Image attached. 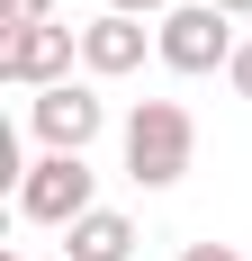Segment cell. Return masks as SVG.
<instances>
[{"mask_svg": "<svg viewBox=\"0 0 252 261\" xmlns=\"http://www.w3.org/2000/svg\"><path fill=\"white\" fill-rule=\"evenodd\" d=\"M189 153H198V117L180 99H135V117H126V180L135 189H171L189 171Z\"/></svg>", "mask_w": 252, "mask_h": 261, "instance_id": "cell-1", "label": "cell"}, {"mask_svg": "<svg viewBox=\"0 0 252 261\" xmlns=\"http://www.w3.org/2000/svg\"><path fill=\"white\" fill-rule=\"evenodd\" d=\"M99 207V171L81 153H45L18 171V216L27 225H81V216Z\"/></svg>", "mask_w": 252, "mask_h": 261, "instance_id": "cell-2", "label": "cell"}, {"mask_svg": "<svg viewBox=\"0 0 252 261\" xmlns=\"http://www.w3.org/2000/svg\"><path fill=\"white\" fill-rule=\"evenodd\" d=\"M234 45H243V36H234V18L216 0H189V9H171V18L153 27V54H162L171 72H225Z\"/></svg>", "mask_w": 252, "mask_h": 261, "instance_id": "cell-3", "label": "cell"}, {"mask_svg": "<svg viewBox=\"0 0 252 261\" xmlns=\"http://www.w3.org/2000/svg\"><path fill=\"white\" fill-rule=\"evenodd\" d=\"M27 126H36V144L45 153H90L108 126V99L90 90V81H54V90H36L27 99Z\"/></svg>", "mask_w": 252, "mask_h": 261, "instance_id": "cell-4", "label": "cell"}, {"mask_svg": "<svg viewBox=\"0 0 252 261\" xmlns=\"http://www.w3.org/2000/svg\"><path fill=\"white\" fill-rule=\"evenodd\" d=\"M72 54H81V27H9L0 36V81L9 90H54V81H72Z\"/></svg>", "mask_w": 252, "mask_h": 261, "instance_id": "cell-5", "label": "cell"}, {"mask_svg": "<svg viewBox=\"0 0 252 261\" xmlns=\"http://www.w3.org/2000/svg\"><path fill=\"white\" fill-rule=\"evenodd\" d=\"M144 63V18H126V9H99V18L81 27V72L90 81H117Z\"/></svg>", "mask_w": 252, "mask_h": 261, "instance_id": "cell-6", "label": "cell"}, {"mask_svg": "<svg viewBox=\"0 0 252 261\" xmlns=\"http://www.w3.org/2000/svg\"><path fill=\"white\" fill-rule=\"evenodd\" d=\"M63 234H72L63 261H135V225H126L117 207H90L81 225H63Z\"/></svg>", "mask_w": 252, "mask_h": 261, "instance_id": "cell-7", "label": "cell"}, {"mask_svg": "<svg viewBox=\"0 0 252 261\" xmlns=\"http://www.w3.org/2000/svg\"><path fill=\"white\" fill-rule=\"evenodd\" d=\"M54 18V0H9V18H0V27H45Z\"/></svg>", "mask_w": 252, "mask_h": 261, "instance_id": "cell-8", "label": "cell"}, {"mask_svg": "<svg viewBox=\"0 0 252 261\" xmlns=\"http://www.w3.org/2000/svg\"><path fill=\"white\" fill-rule=\"evenodd\" d=\"M225 81H234V90H243V99H252V36H243V45H234V63H225Z\"/></svg>", "mask_w": 252, "mask_h": 261, "instance_id": "cell-9", "label": "cell"}, {"mask_svg": "<svg viewBox=\"0 0 252 261\" xmlns=\"http://www.w3.org/2000/svg\"><path fill=\"white\" fill-rule=\"evenodd\" d=\"M108 9H126V18H153V27L171 18V0H108Z\"/></svg>", "mask_w": 252, "mask_h": 261, "instance_id": "cell-10", "label": "cell"}, {"mask_svg": "<svg viewBox=\"0 0 252 261\" xmlns=\"http://www.w3.org/2000/svg\"><path fill=\"white\" fill-rule=\"evenodd\" d=\"M180 261H243V252H225V243H189Z\"/></svg>", "mask_w": 252, "mask_h": 261, "instance_id": "cell-11", "label": "cell"}, {"mask_svg": "<svg viewBox=\"0 0 252 261\" xmlns=\"http://www.w3.org/2000/svg\"><path fill=\"white\" fill-rule=\"evenodd\" d=\"M216 9H225V18H252V0H216Z\"/></svg>", "mask_w": 252, "mask_h": 261, "instance_id": "cell-12", "label": "cell"}, {"mask_svg": "<svg viewBox=\"0 0 252 261\" xmlns=\"http://www.w3.org/2000/svg\"><path fill=\"white\" fill-rule=\"evenodd\" d=\"M9 261H27V252H9Z\"/></svg>", "mask_w": 252, "mask_h": 261, "instance_id": "cell-13", "label": "cell"}]
</instances>
